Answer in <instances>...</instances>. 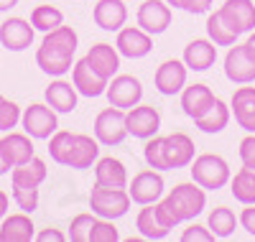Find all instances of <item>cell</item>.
<instances>
[{
    "mask_svg": "<svg viewBox=\"0 0 255 242\" xmlns=\"http://www.w3.org/2000/svg\"><path fill=\"white\" fill-rule=\"evenodd\" d=\"M207 38L215 46H232V43H238V33L230 28V23L222 18L220 10L207 15Z\"/></svg>",
    "mask_w": 255,
    "mask_h": 242,
    "instance_id": "d6a6232c",
    "label": "cell"
},
{
    "mask_svg": "<svg viewBox=\"0 0 255 242\" xmlns=\"http://www.w3.org/2000/svg\"><path fill=\"white\" fill-rule=\"evenodd\" d=\"M220 13L238 36L255 28V0H225Z\"/></svg>",
    "mask_w": 255,
    "mask_h": 242,
    "instance_id": "ac0fdd59",
    "label": "cell"
},
{
    "mask_svg": "<svg viewBox=\"0 0 255 242\" xmlns=\"http://www.w3.org/2000/svg\"><path fill=\"white\" fill-rule=\"evenodd\" d=\"M212 240H217V237L212 235V230L204 227V225H189L181 232V242H212Z\"/></svg>",
    "mask_w": 255,
    "mask_h": 242,
    "instance_id": "b9f144b4",
    "label": "cell"
},
{
    "mask_svg": "<svg viewBox=\"0 0 255 242\" xmlns=\"http://www.w3.org/2000/svg\"><path fill=\"white\" fill-rule=\"evenodd\" d=\"M97 222V214H90V212H82L72 219L69 225V240L72 242H90V232Z\"/></svg>",
    "mask_w": 255,
    "mask_h": 242,
    "instance_id": "74e56055",
    "label": "cell"
},
{
    "mask_svg": "<svg viewBox=\"0 0 255 242\" xmlns=\"http://www.w3.org/2000/svg\"><path fill=\"white\" fill-rule=\"evenodd\" d=\"M189 171H191V181H197L207 191H220L232 179L230 163L222 156H217V153H202V156H197L189 163Z\"/></svg>",
    "mask_w": 255,
    "mask_h": 242,
    "instance_id": "7a4b0ae2",
    "label": "cell"
},
{
    "mask_svg": "<svg viewBox=\"0 0 255 242\" xmlns=\"http://www.w3.org/2000/svg\"><path fill=\"white\" fill-rule=\"evenodd\" d=\"M166 202L171 204V209L176 212V217L181 222H191V219H197L207 207V189H202L197 181L176 184L168 191Z\"/></svg>",
    "mask_w": 255,
    "mask_h": 242,
    "instance_id": "3957f363",
    "label": "cell"
},
{
    "mask_svg": "<svg viewBox=\"0 0 255 242\" xmlns=\"http://www.w3.org/2000/svg\"><path fill=\"white\" fill-rule=\"evenodd\" d=\"M44 100H46V105H51L56 113H74L77 110V100H79V92H77V87L72 84V82H67V79H61V77H56L46 90H44Z\"/></svg>",
    "mask_w": 255,
    "mask_h": 242,
    "instance_id": "cb8c5ba5",
    "label": "cell"
},
{
    "mask_svg": "<svg viewBox=\"0 0 255 242\" xmlns=\"http://www.w3.org/2000/svg\"><path fill=\"white\" fill-rule=\"evenodd\" d=\"M64 23V13L54 5H36L31 10V26L41 33H49Z\"/></svg>",
    "mask_w": 255,
    "mask_h": 242,
    "instance_id": "836d02e7",
    "label": "cell"
},
{
    "mask_svg": "<svg viewBox=\"0 0 255 242\" xmlns=\"http://www.w3.org/2000/svg\"><path fill=\"white\" fill-rule=\"evenodd\" d=\"M87 61L105 79H113L120 69V51L115 46H110V43H95L87 51Z\"/></svg>",
    "mask_w": 255,
    "mask_h": 242,
    "instance_id": "4316f807",
    "label": "cell"
},
{
    "mask_svg": "<svg viewBox=\"0 0 255 242\" xmlns=\"http://www.w3.org/2000/svg\"><path fill=\"white\" fill-rule=\"evenodd\" d=\"M240 227L250 235V237H255V204H245V209L240 212Z\"/></svg>",
    "mask_w": 255,
    "mask_h": 242,
    "instance_id": "ee69618b",
    "label": "cell"
},
{
    "mask_svg": "<svg viewBox=\"0 0 255 242\" xmlns=\"http://www.w3.org/2000/svg\"><path fill=\"white\" fill-rule=\"evenodd\" d=\"M95 138L105 148H115L128 138V125H125V110L120 107H105L95 118Z\"/></svg>",
    "mask_w": 255,
    "mask_h": 242,
    "instance_id": "52a82bcc",
    "label": "cell"
},
{
    "mask_svg": "<svg viewBox=\"0 0 255 242\" xmlns=\"http://www.w3.org/2000/svg\"><path fill=\"white\" fill-rule=\"evenodd\" d=\"M36 28L31 26V20L26 18H5L0 23V43L8 49V51H26L31 43H33Z\"/></svg>",
    "mask_w": 255,
    "mask_h": 242,
    "instance_id": "9a60e30c",
    "label": "cell"
},
{
    "mask_svg": "<svg viewBox=\"0 0 255 242\" xmlns=\"http://www.w3.org/2000/svg\"><path fill=\"white\" fill-rule=\"evenodd\" d=\"M248 43H250V46H253V49H255V28H253V31H250V36H248Z\"/></svg>",
    "mask_w": 255,
    "mask_h": 242,
    "instance_id": "816d5d0a",
    "label": "cell"
},
{
    "mask_svg": "<svg viewBox=\"0 0 255 242\" xmlns=\"http://www.w3.org/2000/svg\"><path fill=\"white\" fill-rule=\"evenodd\" d=\"M79 46V36L72 26H59L44 33V41L36 49V67L49 77H64L74 67V54Z\"/></svg>",
    "mask_w": 255,
    "mask_h": 242,
    "instance_id": "6da1fadb",
    "label": "cell"
},
{
    "mask_svg": "<svg viewBox=\"0 0 255 242\" xmlns=\"http://www.w3.org/2000/svg\"><path fill=\"white\" fill-rule=\"evenodd\" d=\"M135 20L145 33L158 36V33L168 31V26H171V5L166 0H145L138 8Z\"/></svg>",
    "mask_w": 255,
    "mask_h": 242,
    "instance_id": "5bb4252c",
    "label": "cell"
},
{
    "mask_svg": "<svg viewBox=\"0 0 255 242\" xmlns=\"http://www.w3.org/2000/svg\"><path fill=\"white\" fill-rule=\"evenodd\" d=\"M240 225V219L235 217V212L227 209V207H217V209H212L209 217H207V227L212 230V235H215L217 240H227L235 235Z\"/></svg>",
    "mask_w": 255,
    "mask_h": 242,
    "instance_id": "1f68e13d",
    "label": "cell"
},
{
    "mask_svg": "<svg viewBox=\"0 0 255 242\" xmlns=\"http://www.w3.org/2000/svg\"><path fill=\"white\" fill-rule=\"evenodd\" d=\"M31 214L20 212L0 219V242H31L36 237Z\"/></svg>",
    "mask_w": 255,
    "mask_h": 242,
    "instance_id": "484cf974",
    "label": "cell"
},
{
    "mask_svg": "<svg viewBox=\"0 0 255 242\" xmlns=\"http://www.w3.org/2000/svg\"><path fill=\"white\" fill-rule=\"evenodd\" d=\"M33 240H38V242H64V240H67V235L59 232V230H54V227H49V230H44V232H38Z\"/></svg>",
    "mask_w": 255,
    "mask_h": 242,
    "instance_id": "bcb514c9",
    "label": "cell"
},
{
    "mask_svg": "<svg viewBox=\"0 0 255 242\" xmlns=\"http://www.w3.org/2000/svg\"><path fill=\"white\" fill-rule=\"evenodd\" d=\"M153 207H156V217H158V222H161L168 232H171L174 227H179V225H181V219L176 217V212L171 209V204H168L166 199H158Z\"/></svg>",
    "mask_w": 255,
    "mask_h": 242,
    "instance_id": "60d3db41",
    "label": "cell"
},
{
    "mask_svg": "<svg viewBox=\"0 0 255 242\" xmlns=\"http://www.w3.org/2000/svg\"><path fill=\"white\" fill-rule=\"evenodd\" d=\"M108 82H110V79H105V77L92 67V64L87 61V56L79 59V61H74V67H72V84L77 87V92H79L82 97H90V100L102 97L105 90H108Z\"/></svg>",
    "mask_w": 255,
    "mask_h": 242,
    "instance_id": "7c38bea8",
    "label": "cell"
},
{
    "mask_svg": "<svg viewBox=\"0 0 255 242\" xmlns=\"http://www.w3.org/2000/svg\"><path fill=\"white\" fill-rule=\"evenodd\" d=\"M225 77L232 84H253L255 82V49L250 43H232L225 54Z\"/></svg>",
    "mask_w": 255,
    "mask_h": 242,
    "instance_id": "8992f818",
    "label": "cell"
},
{
    "mask_svg": "<svg viewBox=\"0 0 255 242\" xmlns=\"http://www.w3.org/2000/svg\"><path fill=\"white\" fill-rule=\"evenodd\" d=\"M125 125H128V135H133L138 140H148L158 133L161 127V113L153 105H135L130 110H125Z\"/></svg>",
    "mask_w": 255,
    "mask_h": 242,
    "instance_id": "30bf717a",
    "label": "cell"
},
{
    "mask_svg": "<svg viewBox=\"0 0 255 242\" xmlns=\"http://www.w3.org/2000/svg\"><path fill=\"white\" fill-rule=\"evenodd\" d=\"M166 3L171 5V8H179V10H181V0H166Z\"/></svg>",
    "mask_w": 255,
    "mask_h": 242,
    "instance_id": "f907efd6",
    "label": "cell"
},
{
    "mask_svg": "<svg viewBox=\"0 0 255 242\" xmlns=\"http://www.w3.org/2000/svg\"><path fill=\"white\" fill-rule=\"evenodd\" d=\"M100 158V140L92 135H84V133H74V143L69 150V158H67V168L74 171H87L97 163Z\"/></svg>",
    "mask_w": 255,
    "mask_h": 242,
    "instance_id": "ffe728a7",
    "label": "cell"
},
{
    "mask_svg": "<svg viewBox=\"0 0 255 242\" xmlns=\"http://www.w3.org/2000/svg\"><path fill=\"white\" fill-rule=\"evenodd\" d=\"M133 199L128 189H110V186H92L90 191V209L100 219H120L128 214Z\"/></svg>",
    "mask_w": 255,
    "mask_h": 242,
    "instance_id": "277c9868",
    "label": "cell"
},
{
    "mask_svg": "<svg viewBox=\"0 0 255 242\" xmlns=\"http://www.w3.org/2000/svg\"><path fill=\"white\" fill-rule=\"evenodd\" d=\"M240 161H243V166H250V168H255V133H248L243 140H240Z\"/></svg>",
    "mask_w": 255,
    "mask_h": 242,
    "instance_id": "7bdbcfd3",
    "label": "cell"
},
{
    "mask_svg": "<svg viewBox=\"0 0 255 242\" xmlns=\"http://www.w3.org/2000/svg\"><path fill=\"white\" fill-rule=\"evenodd\" d=\"M0 150H3V158H5L8 168L23 166L36 156L33 138L28 133H15V130H10V133H5L0 138Z\"/></svg>",
    "mask_w": 255,
    "mask_h": 242,
    "instance_id": "2e32d148",
    "label": "cell"
},
{
    "mask_svg": "<svg viewBox=\"0 0 255 242\" xmlns=\"http://www.w3.org/2000/svg\"><path fill=\"white\" fill-rule=\"evenodd\" d=\"M13 191V202L20 212L33 214L38 209V186H20V184H10Z\"/></svg>",
    "mask_w": 255,
    "mask_h": 242,
    "instance_id": "8d00e7d4",
    "label": "cell"
},
{
    "mask_svg": "<svg viewBox=\"0 0 255 242\" xmlns=\"http://www.w3.org/2000/svg\"><path fill=\"white\" fill-rule=\"evenodd\" d=\"M92 20L102 31L118 33L125 26V20H128L125 0H97V5L92 8Z\"/></svg>",
    "mask_w": 255,
    "mask_h": 242,
    "instance_id": "44dd1931",
    "label": "cell"
},
{
    "mask_svg": "<svg viewBox=\"0 0 255 242\" xmlns=\"http://www.w3.org/2000/svg\"><path fill=\"white\" fill-rule=\"evenodd\" d=\"M105 97L113 107H120V110H130L135 107L140 100H143V84L138 77L133 74H115L110 82H108V90H105Z\"/></svg>",
    "mask_w": 255,
    "mask_h": 242,
    "instance_id": "9c48e42d",
    "label": "cell"
},
{
    "mask_svg": "<svg viewBox=\"0 0 255 242\" xmlns=\"http://www.w3.org/2000/svg\"><path fill=\"white\" fill-rule=\"evenodd\" d=\"M128 168L120 158L105 156L95 163V184L97 186H110V189H128Z\"/></svg>",
    "mask_w": 255,
    "mask_h": 242,
    "instance_id": "d4e9b609",
    "label": "cell"
},
{
    "mask_svg": "<svg viewBox=\"0 0 255 242\" xmlns=\"http://www.w3.org/2000/svg\"><path fill=\"white\" fill-rule=\"evenodd\" d=\"M20 122V107L13 100L0 97V133H10Z\"/></svg>",
    "mask_w": 255,
    "mask_h": 242,
    "instance_id": "f35d334b",
    "label": "cell"
},
{
    "mask_svg": "<svg viewBox=\"0 0 255 242\" xmlns=\"http://www.w3.org/2000/svg\"><path fill=\"white\" fill-rule=\"evenodd\" d=\"M115 49L125 59H143L153 51V36L145 33L140 26H123L115 38Z\"/></svg>",
    "mask_w": 255,
    "mask_h": 242,
    "instance_id": "8fae6325",
    "label": "cell"
},
{
    "mask_svg": "<svg viewBox=\"0 0 255 242\" xmlns=\"http://www.w3.org/2000/svg\"><path fill=\"white\" fill-rule=\"evenodd\" d=\"M49 176V168H46V161L41 158H31L28 163L23 166H15L10 168V184H20V186H41Z\"/></svg>",
    "mask_w": 255,
    "mask_h": 242,
    "instance_id": "f1b7e54d",
    "label": "cell"
},
{
    "mask_svg": "<svg viewBox=\"0 0 255 242\" xmlns=\"http://www.w3.org/2000/svg\"><path fill=\"white\" fill-rule=\"evenodd\" d=\"M8 207H10V196L5 194V191H0V219L5 217V212H8Z\"/></svg>",
    "mask_w": 255,
    "mask_h": 242,
    "instance_id": "7dc6e473",
    "label": "cell"
},
{
    "mask_svg": "<svg viewBox=\"0 0 255 242\" xmlns=\"http://www.w3.org/2000/svg\"><path fill=\"white\" fill-rule=\"evenodd\" d=\"M230 191L235 196V202L245 204H255V168L243 166L235 176L230 179Z\"/></svg>",
    "mask_w": 255,
    "mask_h": 242,
    "instance_id": "f546056e",
    "label": "cell"
},
{
    "mask_svg": "<svg viewBox=\"0 0 255 242\" xmlns=\"http://www.w3.org/2000/svg\"><path fill=\"white\" fill-rule=\"evenodd\" d=\"M135 230L143 240H166L168 237V230L158 222L153 204H143V209L135 217Z\"/></svg>",
    "mask_w": 255,
    "mask_h": 242,
    "instance_id": "4dcf8cb0",
    "label": "cell"
},
{
    "mask_svg": "<svg viewBox=\"0 0 255 242\" xmlns=\"http://www.w3.org/2000/svg\"><path fill=\"white\" fill-rule=\"evenodd\" d=\"M56 110L46 102H33L20 113V125L23 133H28L33 140H49L56 130H59V120H56Z\"/></svg>",
    "mask_w": 255,
    "mask_h": 242,
    "instance_id": "5b68a950",
    "label": "cell"
},
{
    "mask_svg": "<svg viewBox=\"0 0 255 242\" xmlns=\"http://www.w3.org/2000/svg\"><path fill=\"white\" fill-rule=\"evenodd\" d=\"M120 240V232L115 227V219H100L97 217V222L90 232V242H118Z\"/></svg>",
    "mask_w": 255,
    "mask_h": 242,
    "instance_id": "ab89813d",
    "label": "cell"
},
{
    "mask_svg": "<svg viewBox=\"0 0 255 242\" xmlns=\"http://www.w3.org/2000/svg\"><path fill=\"white\" fill-rule=\"evenodd\" d=\"M186 74H189V69H186L184 59L181 61L166 59L153 74V84L163 97H174V95H181V90L186 87Z\"/></svg>",
    "mask_w": 255,
    "mask_h": 242,
    "instance_id": "4fadbf2b",
    "label": "cell"
},
{
    "mask_svg": "<svg viewBox=\"0 0 255 242\" xmlns=\"http://www.w3.org/2000/svg\"><path fill=\"white\" fill-rule=\"evenodd\" d=\"M163 153H166V163H168V171H176V168H189V163L194 161L197 156V145L186 133L176 130V133L166 135V143H163Z\"/></svg>",
    "mask_w": 255,
    "mask_h": 242,
    "instance_id": "e0dca14e",
    "label": "cell"
},
{
    "mask_svg": "<svg viewBox=\"0 0 255 242\" xmlns=\"http://www.w3.org/2000/svg\"><path fill=\"white\" fill-rule=\"evenodd\" d=\"M217 61V46L209 38H194L184 46V64L189 72H207Z\"/></svg>",
    "mask_w": 255,
    "mask_h": 242,
    "instance_id": "7402d4cb",
    "label": "cell"
},
{
    "mask_svg": "<svg viewBox=\"0 0 255 242\" xmlns=\"http://www.w3.org/2000/svg\"><path fill=\"white\" fill-rule=\"evenodd\" d=\"M163 143L166 138H161L158 133L153 138H148L145 145H143V158L148 163V168H156V171H168V163H166V153H163Z\"/></svg>",
    "mask_w": 255,
    "mask_h": 242,
    "instance_id": "d590c367",
    "label": "cell"
},
{
    "mask_svg": "<svg viewBox=\"0 0 255 242\" xmlns=\"http://www.w3.org/2000/svg\"><path fill=\"white\" fill-rule=\"evenodd\" d=\"M10 168H8V163H5V158H3V150H0V176L3 173H8Z\"/></svg>",
    "mask_w": 255,
    "mask_h": 242,
    "instance_id": "681fc988",
    "label": "cell"
},
{
    "mask_svg": "<svg viewBox=\"0 0 255 242\" xmlns=\"http://www.w3.org/2000/svg\"><path fill=\"white\" fill-rule=\"evenodd\" d=\"M209 8H212V0H181V10H186L191 15L209 13Z\"/></svg>",
    "mask_w": 255,
    "mask_h": 242,
    "instance_id": "f6af8a7d",
    "label": "cell"
},
{
    "mask_svg": "<svg viewBox=\"0 0 255 242\" xmlns=\"http://www.w3.org/2000/svg\"><path fill=\"white\" fill-rule=\"evenodd\" d=\"M18 5V0H0V13H8Z\"/></svg>",
    "mask_w": 255,
    "mask_h": 242,
    "instance_id": "c3c4849f",
    "label": "cell"
},
{
    "mask_svg": "<svg viewBox=\"0 0 255 242\" xmlns=\"http://www.w3.org/2000/svg\"><path fill=\"white\" fill-rule=\"evenodd\" d=\"M163 176L161 171L156 168H145V171H138L130 181H128V194H130L133 204L143 207V204H156L161 196H163Z\"/></svg>",
    "mask_w": 255,
    "mask_h": 242,
    "instance_id": "ba28073f",
    "label": "cell"
},
{
    "mask_svg": "<svg viewBox=\"0 0 255 242\" xmlns=\"http://www.w3.org/2000/svg\"><path fill=\"white\" fill-rule=\"evenodd\" d=\"M230 118H232L230 105H225V102L217 97V100H215V105H212L202 118H197V120H194V125L202 130V133L215 135V133H222V130L230 125Z\"/></svg>",
    "mask_w": 255,
    "mask_h": 242,
    "instance_id": "83f0119b",
    "label": "cell"
},
{
    "mask_svg": "<svg viewBox=\"0 0 255 242\" xmlns=\"http://www.w3.org/2000/svg\"><path fill=\"white\" fill-rule=\"evenodd\" d=\"M215 100H217L215 92H212L207 84H186L181 90V110L191 120L202 118L207 110L215 105Z\"/></svg>",
    "mask_w": 255,
    "mask_h": 242,
    "instance_id": "603a6c76",
    "label": "cell"
},
{
    "mask_svg": "<svg viewBox=\"0 0 255 242\" xmlns=\"http://www.w3.org/2000/svg\"><path fill=\"white\" fill-rule=\"evenodd\" d=\"M72 143H74V133H69V130H56V133L49 138V156H51V161L59 163V166H67Z\"/></svg>",
    "mask_w": 255,
    "mask_h": 242,
    "instance_id": "e575fe53",
    "label": "cell"
},
{
    "mask_svg": "<svg viewBox=\"0 0 255 242\" xmlns=\"http://www.w3.org/2000/svg\"><path fill=\"white\" fill-rule=\"evenodd\" d=\"M230 110L235 115V122L245 133H255V87L240 84L230 100Z\"/></svg>",
    "mask_w": 255,
    "mask_h": 242,
    "instance_id": "d6986e66",
    "label": "cell"
}]
</instances>
